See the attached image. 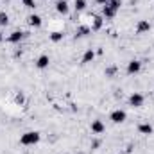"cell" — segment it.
Masks as SVG:
<instances>
[{
	"label": "cell",
	"mask_w": 154,
	"mask_h": 154,
	"mask_svg": "<svg viewBox=\"0 0 154 154\" xmlns=\"http://www.w3.org/2000/svg\"><path fill=\"white\" fill-rule=\"evenodd\" d=\"M86 7V0H75V9L77 11H82Z\"/></svg>",
	"instance_id": "obj_17"
},
{
	"label": "cell",
	"mask_w": 154,
	"mask_h": 154,
	"mask_svg": "<svg viewBox=\"0 0 154 154\" xmlns=\"http://www.w3.org/2000/svg\"><path fill=\"white\" fill-rule=\"evenodd\" d=\"M108 2H111V0H108Z\"/></svg>",
	"instance_id": "obj_24"
},
{
	"label": "cell",
	"mask_w": 154,
	"mask_h": 154,
	"mask_svg": "<svg viewBox=\"0 0 154 154\" xmlns=\"http://www.w3.org/2000/svg\"><path fill=\"white\" fill-rule=\"evenodd\" d=\"M111 120H113L115 124H122V122L125 120V111H122V109H115V111L111 113Z\"/></svg>",
	"instance_id": "obj_5"
},
{
	"label": "cell",
	"mask_w": 154,
	"mask_h": 154,
	"mask_svg": "<svg viewBox=\"0 0 154 154\" xmlns=\"http://www.w3.org/2000/svg\"><path fill=\"white\" fill-rule=\"evenodd\" d=\"M23 5L29 7V9H32V7H36V0H23Z\"/></svg>",
	"instance_id": "obj_20"
},
{
	"label": "cell",
	"mask_w": 154,
	"mask_h": 154,
	"mask_svg": "<svg viewBox=\"0 0 154 154\" xmlns=\"http://www.w3.org/2000/svg\"><path fill=\"white\" fill-rule=\"evenodd\" d=\"M97 4H100V5H106V4H108V0H97Z\"/></svg>",
	"instance_id": "obj_22"
},
{
	"label": "cell",
	"mask_w": 154,
	"mask_h": 154,
	"mask_svg": "<svg viewBox=\"0 0 154 154\" xmlns=\"http://www.w3.org/2000/svg\"><path fill=\"white\" fill-rule=\"evenodd\" d=\"M29 25L39 27V25H41V18H39L38 14H31V16H29Z\"/></svg>",
	"instance_id": "obj_13"
},
{
	"label": "cell",
	"mask_w": 154,
	"mask_h": 154,
	"mask_svg": "<svg viewBox=\"0 0 154 154\" xmlns=\"http://www.w3.org/2000/svg\"><path fill=\"white\" fill-rule=\"evenodd\" d=\"M109 4H111V5H113V7H115L116 11H118V9H120V5H122V2H120V0H111V2H109Z\"/></svg>",
	"instance_id": "obj_21"
},
{
	"label": "cell",
	"mask_w": 154,
	"mask_h": 154,
	"mask_svg": "<svg viewBox=\"0 0 154 154\" xmlns=\"http://www.w3.org/2000/svg\"><path fill=\"white\" fill-rule=\"evenodd\" d=\"M102 25H104V20H102V16H95V18H93V31H99V29H102Z\"/></svg>",
	"instance_id": "obj_15"
},
{
	"label": "cell",
	"mask_w": 154,
	"mask_h": 154,
	"mask_svg": "<svg viewBox=\"0 0 154 154\" xmlns=\"http://www.w3.org/2000/svg\"><path fill=\"white\" fill-rule=\"evenodd\" d=\"M0 43H2V34H0Z\"/></svg>",
	"instance_id": "obj_23"
},
{
	"label": "cell",
	"mask_w": 154,
	"mask_h": 154,
	"mask_svg": "<svg viewBox=\"0 0 154 154\" xmlns=\"http://www.w3.org/2000/svg\"><path fill=\"white\" fill-rule=\"evenodd\" d=\"M56 9H57V13H61V14H66V13H68V4H66V0H57V4H56Z\"/></svg>",
	"instance_id": "obj_8"
},
{
	"label": "cell",
	"mask_w": 154,
	"mask_h": 154,
	"mask_svg": "<svg viewBox=\"0 0 154 154\" xmlns=\"http://www.w3.org/2000/svg\"><path fill=\"white\" fill-rule=\"evenodd\" d=\"M86 34H90V27H86V25H81V27L75 31L77 38H82V36H86Z\"/></svg>",
	"instance_id": "obj_14"
},
{
	"label": "cell",
	"mask_w": 154,
	"mask_h": 154,
	"mask_svg": "<svg viewBox=\"0 0 154 154\" xmlns=\"http://www.w3.org/2000/svg\"><path fill=\"white\" fill-rule=\"evenodd\" d=\"M63 36H65L63 32H59V31H56V32H52V34H50V39L57 43V41H61V39H63Z\"/></svg>",
	"instance_id": "obj_16"
},
{
	"label": "cell",
	"mask_w": 154,
	"mask_h": 154,
	"mask_svg": "<svg viewBox=\"0 0 154 154\" xmlns=\"http://www.w3.org/2000/svg\"><path fill=\"white\" fill-rule=\"evenodd\" d=\"M93 57H95V52L90 48V50H86L84 52V56H82V65H86V63H90V61H93Z\"/></svg>",
	"instance_id": "obj_11"
},
{
	"label": "cell",
	"mask_w": 154,
	"mask_h": 154,
	"mask_svg": "<svg viewBox=\"0 0 154 154\" xmlns=\"http://www.w3.org/2000/svg\"><path fill=\"white\" fill-rule=\"evenodd\" d=\"M129 104H131L133 108H140V106L143 104V95H142V93H133V95L129 97Z\"/></svg>",
	"instance_id": "obj_2"
},
{
	"label": "cell",
	"mask_w": 154,
	"mask_h": 154,
	"mask_svg": "<svg viewBox=\"0 0 154 154\" xmlns=\"http://www.w3.org/2000/svg\"><path fill=\"white\" fill-rule=\"evenodd\" d=\"M22 38H23V32H20V31H14V32H11V36H9V41L11 43H20L22 41Z\"/></svg>",
	"instance_id": "obj_10"
},
{
	"label": "cell",
	"mask_w": 154,
	"mask_h": 154,
	"mask_svg": "<svg viewBox=\"0 0 154 154\" xmlns=\"http://www.w3.org/2000/svg\"><path fill=\"white\" fill-rule=\"evenodd\" d=\"M48 63H50L48 56H39L38 61H36V66H38V68H47V66H48Z\"/></svg>",
	"instance_id": "obj_9"
},
{
	"label": "cell",
	"mask_w": 154,
	"mask_h": 154,
	"mask_svg": "<svg viewBox=\"0 0 154 154\" xmlns=\"http://www.w3.org/2000/svg\"><path fill=\"white\" fill-rule=\"evenodd\" d=\"M39 142V133L38 131H29V133H23L22 138H20V143L22 145H34Z\"/></svg>",
	"instance_id": "obj_1"
},
{
	"label": "cell",
	"mask_w": 154,
	"mask_h": 154,
	"mask_svg": "<svg viewBox=\"0 0 154 154\" xmlns=\"http://www.w3.org/2000/svg\"><path fill=\"white\" fill-rule=\"evenodd\" d=\"M9 23V16L5 13H0V25H7Z\"/></svg>",
	"instance_id": "obj_18"
},
{
	"label": "cell",
	"mask_w": 154,
	"mask_h": 154,
	"mask_svg": "<svg viewBox=\"0 0 154 154\" xmlns=\"http://www.w3.org/2000/svg\"><path fill=\"white\" fill-rule=\"evenodd\" d=\"M102 14H104L106 18H113V16L116 14V9L111 5V4H109V2H108V4L102 7Z\"/></svg>",
	"instance_id": "obj_6"
},
{
	"label": "cell",
	"mask_w": 154,
	"mask_h": 154,
	"mask_svg": "<svg viewBox=\"0 0 154 154\" xmlns=\"http://www.w3.org/2000/svg\"><path fill=\"white\" fill-rule=\"evenodd\" d=\"M140 68H142V63L140 61H136V59H133V61H129V65H127V74H138L140 72Z\"/></svg>",
	"instance_id": "obj_3"
},
{
	"label": "cell",
	"mask_w": 154,
	"mask_h": 154,
	"mask_svg": "<svg viewBox=\"0 0 154 154\" xmlns=\"http://www.w3.org/2000/svg\"><path fill=\"white\" fill-rule=\"evenodd\" d=\"M104 124H102V120H93L91 122V133H95V134H102L104 133Z\"/></svg>",
	"instance_id": "obj_4"
},
{
	"label": "cell",
	"mask_w": 154,
	"mask_h": 154,
	"mask_svg": "<svg viewBox=\"0 0 154 154\" xmlns=\"http://www.w3.org/2000/svg\"><path fill=\"white\" fill-rule=\"evenodd\" d=\"M151 29V23L147 22V20H140L138 22V25H136V31H138V34H142V32H147Z\"/></svg>",
	"instance_id": "obj_7"
},
{
	"label": "cell",
	"mask_w": 154,
	"mask_h": 154,
	"mask_svg": "<svg viewBox=\"0 0 154 154\" xmlns=\"http://www.w3.org/2000/svg\"><path fill=\"white\" fill-rule=\"evenodd\" d=\"M138 131H140L142 134H151V133H152V125H151V124H140Z\"/></svg>",
	"instance_id": "obj_12"
},
{
	"label": "cell",
	"mask_w": 154,
	"mask_h": 154,
	"mask_svg": "<svg viewBox=\"0 0 154 154\" xmlns=\"http://www.w3.org/2000/svg\"><path fill=\"white\" fill-rule=\"evenodd\" d=\"M116 74V66H109V68H106V77H113Z\"/></svg>",
	"instance_id": "obj_19"
}]
</instances>
